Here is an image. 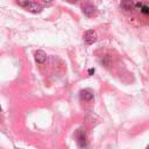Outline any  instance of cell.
I'll use <instances>...</instances> for the list:
<instances>
[{
	"instance_id": "6da1fadb",
	"label": "cell",
	"mask_w": 149,
	"mask_h": 149,
	"mask_svg": "<svg viewBox=\"0 0 149 149\" xmlns=\"http://www.w3.org/2000/svg\"><path fill=\"white\" fill-rule=\"evenodd\" d=\"M84 41H85V43L86 44H93L95 41H97V33L93 30V29H90V30H87L86 33H85V35H84Z\"/></svg>"
},
{
	"instance_id": "7a4b0ae2",
	"label": "cell",
	"mask_w": 149,
	"mask_h": 149,
	"mask_svg": "<svg viewBox=\"0 0 149 149\" xmlns=\"http://www.w3.org/2000/svg\"><path fill=\"white\" fill-rule=\"evenodd\" d=\"M76 136H77V142H78V146L80 148H85L87 146L86 143V136L84 134V132L81 129H79L77 133H76Z\"/></svg>"
},
{
	"instance_id": "3957f363",
	"label": "cell",
	"mask_w": 149,
	"mask_h": 149,
	"mask_svg": "<svg viewBox=\"0 0 149 149\" xmlns=\"http://www.w3.org/2000/svg\"><path fill=\"white\" fill-rule=\"evenodd\" d=\"M35 61L38 64H43L47 61V54L43 50H37L35 52Z\"/></svg>"
},
{
	"instance_id": "277c9868",
	"label": "cell",
	"mask_w": 149,
	"mask_h": 149,
	"mask_svg": "<svg viewBox=\"0 0 149 149\" xmlns=\"http://www.w3.org/2000/svg\"><path fill=\"white\" fill-rule=\"evenodd\" d=\"M120 7L125 10H132L135 7V3L132 0H121L120 2Z\"/></svg>"
},
{
	"instance_id": "5b68a950",
	"label": "cell",
	"mask_w": 149,
	"mask_h": 149,
	"mask_svg": "<svg viewBox=\"0 0 149 149\" xmlns=\"http://www.w3.org/2000/svg\"><path fill=\"white\" fill-rule=\"evenodd\" d=\"M83 13H84V15H86L88 17L90 16H93L95 14V8L92 5H86V6L83 7Z\"/></svg>"
},
{
	"instance_id": "8992f818",
	"label": "cell",
	"mask_w": 149,
	"mask_h": 149,
	"mask_svg": "<svg viewBox=\"0 0 149 149\" xmlns=\"http://www.w3.org/2000/svg\"><path fill=\"white\" fill-rule=\"evenodd\" d=\"M80 99L85 101H91L93 99V93L90 90H83L80 92Z\"/></svg>"
},
{
	"instance_id": "52a82bcc",
	"label": "cell",
	"mask_w": 149,
	"mask_h": 149,
	"mask_svg": "<svg viewBox=\"0 0 149 149\" xmlns=\"http://www.w3.org/2000/svg\"><path fill=\"white\" fill-rule=\"evenodd\" d=\"M27 9H28L29 12H31V13H38V12H41L42 7H41L38 3H36V2H30V3L27 6Z\"/></svg>"
},
{
	"instance_id": "ba28073f",
	"label": "cell",
	"mask_w": 149,
	"mask_h": 149,
	"mask_svg": "<svg viewBox=\"0 0 149 149\" xmlns=\"http://www.w3.org/2000/svg\"><path fill=\"white\" fill-rule=\"evenodd\" d=\"M16 2H17V5L21 6V7H27V6L30 3L29 0H16Z\"/></svg>"
},
{
	"instance_id": "9c48e42d",
	"label": "cell",
	"mask_w": 149,
	"mask_h": 149,
	"mask_svg": "<svg viewBox=\"0 0 149 149\" xmlns=\"http://www.w3.org/2000/svg\"><path fill=\"white\" fill-rule=\"evenodd\" d=\"M140 9H141V13H143V14H146V15H149V6L142 5Z\"/></svg>"
},
{
	"instance_id": "30bf717a",
	"label": "cell",
	"mask_w": 149,
	"mask_h": 149,
	"mask_svg": "<svg viewBox=\"0 0 149 149\" xmlns=\"http://www.w3.org/2000/svg\"><path fill=\"white\" fill-rule=\"evenodd\" d=\"M93 73H94V69H88V74L92 76Z\"/></svg>"
},
{
	"instance_id": "8fae6325",
	"label": "cell",
	"mask_w": 149,
	"mask_h": 149,
	"mask_svg": "<svg viewBox=\"0 0 149 149\" xmlns=\"http://www.w3.org/2000/svg\"><path fill=\"white\" fill-rule=\"evenodd\" d=\"M68 2H70V3H76L77 2V0H66Z\"/></svg>"
},
{
	"instance_id": "7c38bea8",
	"label": "cell",
	"mask_w": 149,
	"mask_h": 149,
	"mask_svg": "<svg viewBox=\"0 0 149 149\" xmlns=\"http://www.w3.org/2000/svg\"><path fill=\"white\" fill-rule=\"evenodd\" d=\"M42 1H44V2H50V1H52V0H42Z\"/></svg>"
},
{
	"instance_id": "4fadbf2b",
	"label": "cell",
	"mask_w": 149,
	"mask_h": 149,
	"mask_svg": "<svg viewBox=\"0 0 149 149\" xmlns=\"http://www.w3.org/2000/svg\"><path fill=\"white\" fill-rule=\"evenodd\" d=\"M1 109H2V108H1V106H0V112H1Z\"/></svg>"
}]
</instances>
